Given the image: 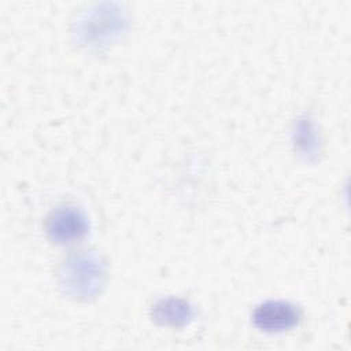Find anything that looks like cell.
Returning <instances> with one entry per match:
<instances>
[{
	"label": "cell",
	"instance_id": "1",
	"mask_svg": "<svg viewBox=\"0 0 351 351\" xmlns=\"http://www.w3.org/2000/svg\"><path fill=\"white\" fill-rule=\"evenodd\" d=\"M299 319V310L285 302H266L256 307L254 313L255 324L269 332L285 330Z\"/></svg>",
	"mask_w": 351,
	"mask_h": 351
},
{
	"label": "cell",
	"instance_id": "2",
	"mask_svg": "<svg viewBox=\"0 0 351 351\" xmlns=\"http://www.w3.org/2000/svg\"><path fill=\"white\" fill-rule=\"evenodd\" d=\"M48 230L59 240H70L78 237L84 229L85 222L74 210H58L53 211L52 217L49 218Z\"/></svg>",
	"mask_w": 351,
	"mask_h": 351
}]
</instances>
